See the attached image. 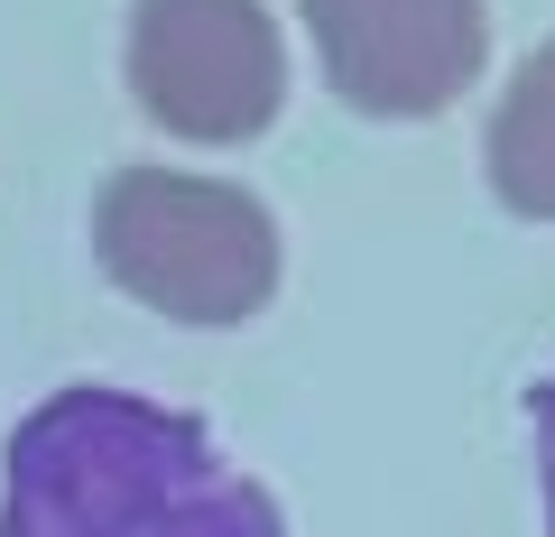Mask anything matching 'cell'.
Here are the masks:
<instances>
[{
	"label": "cell",
	"instance_id": "6",
	"mask_svg": "<svg viewBox=\"0 0 555 537\" xmlns=\"http://www.w3.org/2000/svg\"><path fill=\"white\" fill-rule=\"evenodd\" d=\"M528 426H537V473H546V537H555V371L528 389Z\"/></svg>",
	"mask_w": 555,
	"mask_h": 537
},
{
	"label": "cell",
	"instance_id": "2",
	"mask_svg": "<svg viewBox=\"0 0 555 537\" xmlns=\"http://www.w3.org/2000/svg\"><path fill=\"white\" fill-rule=\"evenodd\" d=\"M93 251L139 306L177 324H241L278 287L269 204L185 167H120L93 204Z\"/></svg>",
	"mask_w": 555,
	"mask_h": 537
},
{
	"label": "cell",
	"instance_id": "1",
	"mask_svg": "<svg viewBox=\"0 0 555 537\" xmlns=\"http://www.w3.org/2000/svg\"><path fill=\"white\" fill-rule=\"evenodd\" d=\"M0 537H287L214 426L139 389H56L0 455Z\"/></svg>",
	"mask_w": 555,
	"mask_h": 537
},
{
	"label": "cell",
	"instance_id": "3",
	"mask_svg": "<svg viewBox=\"0 0 555 537\" xmlns=\"http://www.w3.org/2000/svg\"><path fill=\"white\" fill-rule=\"evenodd\" d=\"M130 93L167 140L232 149L259 140L287 102V47L259 0H139L130 10Z\"/></svg>",
	"mask_w": 555,
	"mask_h": 537
},
{
	"label": "cell",
	"instance_id": "4",
	"mask_svg": "<svg viewBox=\"0 0 555 537\" xmlns=\"http://www.w3.org/2000/svg\"><path fill=\"white\" fill-rule=\"evenodd\" d=\"M297 20L361 120H436L491 56L481 0H297Z\"/></svg>",
	"mask_w": 555,
	"mask_h": 537
},
{
	"label": "cell",
	"instance_id": "5",
	"mask_svg": "<svg viewBox=\"0 0 555 537\" xmlns=\"http://www.w3.org/2000/svg\"><path fill=\"white\" fill-rule=\"evenodd\" d=\"M481 158H491V195L509 204V214L555 222V38L509 75V93H500V112H491V149H481Z\"/></svg>",
	"mask_w": 555,
	"mask_h": 537
}]
</instances>
